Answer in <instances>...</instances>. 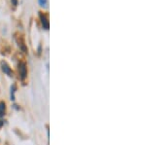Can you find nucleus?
<instances>
[{
    "label": "nucleus",
    "instance_id": "5",
    "mask_svg": "<svg viewBox=\"0 0 146 145\" xmlns=\"http://www.w3.org/2000/svg\"><path fill=\"white\" fill-rule=\"evenodd\" d=\"M39 4L42 7H46L47 5V0H39Z\"/></svg>",
    "mask_w": 146,
    "mask_h": 145
},
{
    "label": "nucleus",
    "instance_id": "4",
    "mask_svg": "<svg viewBox=\"0 0 146 145\" xmlns=\"http://www.w3.org/2000/svg\"><path fill=\"white\" fill-rule=\"evenodd\" d=\"M4 113H5V103L0 102V116L4 115Z\"/></svg>",
    "mask_w": 146,
    "mask_h": 145
},
{
    "label": "nucleus",
    "instance_id": "1",
    "mask_svg": "<svg viewBox=\"0 0 146 145\" xmlns=\"http://www.w3.org/2000/svg\"><path fill=\"white\" fill-rule=\"evenodd\" d=\"M19 70H20V75H21V78L22 79H25V76H27V66H25V64H21L20 66H19Z\"/></svg>",
    "mask_w": 146,
    "mask_h": 145
},
{
    "label": "nucleus",
    "instance_id": "3",
    "mask_svg": "<svg viewBox=\"0 0 146 145\" xmlns=\"http://www.w3.org/2000/svg\"><path fill=\"white\" fill-rule=\"evenodd\" d=\"M1 65H2V70L4 71V73H6L7 75H9V76L13 75V72H12L11 68L9 67V65L7 64L6 62H2Z\"/></svg>",
    "mask_w": 146,
    "mask_h": 145
},
{
    "label": "nucleus",
    "instance_id": "2",
    "mask_svg": "<svg viewBox=\"0 0 146 145\" xmlns=\"http://www.w3.org/2000/svg\"><path fill=\"white\" fill-rule=\"evenodd\" d=\"M40 19H41V23H42V25H43V27L45 29H49V21L48 19L45 15H43V14H40Z\"/></svg>",
    "mask_w": 146,
    "mask_h": 145
},
{
    "label": "nucleus",
    "instance_id": "7",
    "mask_svg": "<svg viewBox=\"0 0 146 145\" xmlns=\"http://www.w3.org/2000/svg\"><path fill=\"white\" fill-rule=\"evenodd\" d=\"M12 2H13V5L14 6L17 5V0H12Z\"/></svg>",
    "mask_w": 146,
    "mask_h": 145
},
{
    "label": "nucleus",
    "instance_id": "6",
    "mask_svg": "<svg viewBox=\"0 0 146 145\" xmlns=\"http://www.w3.org/2000/svg\"><path fill=\"white\" fill-rule=\"evenodd\" d=\"M14 92H15V86L11 87V99H14Z\"/></svg>",
    "mask_w": 146,
    "mask_h": 145
}]
</instances>
